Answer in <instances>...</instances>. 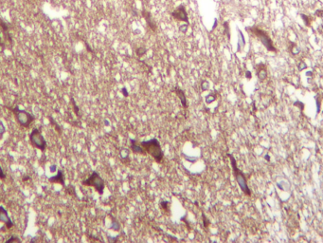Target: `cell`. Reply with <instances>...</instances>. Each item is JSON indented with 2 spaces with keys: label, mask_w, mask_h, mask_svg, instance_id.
I'll list each match as a JSON object with an SVG mask.
<instances>
[{
  "label": "cell",
  "mask_w": 323,
  "mask_h": 243,
  "mask_svg": "<svg viewBox=\"0 0 323 243\" xmlns=\"http://www.w3.org/2000/svg\"><path fill=\"white\" fill-rule=\"evenodd\" d=\"M5 107L10 109V110L12 112V114H13V116H14V118H15V121H16L18 124H19L21 127H23V128H28V127H29V126H30L35 121V119H36L33 114H31L30 112L27 111L25 109H21L18 106H13V107L5 106Z\"/></svg>",
  "instance_id": "obj_1"
},
{
  "label": "cell",
  "mask_w": 323,
  "mask_h": 243,
  "mask_svg": "<svg viewBox=\"0 0 323 243\" xmlns=\"http://www.w3.org/2000/svg\"><path fill=\"white\" fill-rule=\"evenodd\" d=\"M224 28H225V33L227 35V38L230 39L229 29H228V24H227V22H225L224 23Z\"/></svg>",
  "instance_id": "obj_24"
},
{
  "label": "cell",
  "mask_w": 323,
  "mask_h": 243,
  "mask_svg": "<svg viewBox=\"0 0 323 243\" xmlns=\"http://www.w3.org/2000/svg\"><path fill=\"white\" fill-rule=\"evenodd\" d=\"M188 26H189V24H187V25H183V26H180L179 27V30L181 32H186L187 29H188Z\"/></svg>",
  "instance_id": "obj_28"
},
{
  "label": "cell",
  "mask_w": 323,
  "mask_h": 243,
  "mask_svg": "<svg viewBox=\"0 0 323 243\" xmlns=\"http://www.w3.org/2000/svg\"><path fill=\"white\" fill-rule=\"evenodd\" d=\"M172 16L175 19H177L179 21H183L186 22L187 24H189V18H188V13L186 12L185 6L184 5H180L179 7H177L176 9L172 12Z\"/></svg>",
  "instance_id": "obj_8"
},
{
  "label": "cell",
  "mask_w": 323,
  "mask_h": 243,
  "mask_svg": "<svg viewBox=\"0 0 323 243\" xmlns=\"http://www.w3.org/2000/svg\"><path fill=\"white\" fill-rule=\"evenodd\" d=\"M142 15L144 16L146 22H147V24H148V26L152 29V30H153V32H155V29H156V26H155V23H154V21L153 20V17L151 16V13H150V12H145V11H143V12H142Z\"/></svg>",
  "instance_id": "obj_13"
},
{
  "label": "cell",
  "mask_w": 323,
  "mask_h": 243,
  "mask_svg": "<svg viewBox=\"0 0 323 243\" xmlns=\"http://www.w3.org/2000/svg\"><path fill=\"white\" fill-rule=\"evenodd\" d=\"M0 222L4 223L8 230L12 229L15 225L14 222L12 221L11 217L9 216L7 209H5V207L2 205H0Z\"/></svg>",
  "instance_id": "obj_7"
},
{
  "label": "cell",
  "mask_w": 323,
  "mask_h": 243,
  "mask_svg": "<svg viewBox=\"0 0 323 243\" xmlns=\"http://www.w3.org/2000/svg\"><path fill=\"white\" fill-rule=\"evenodd\" d=\"M299 51H300V50H299V49H297V48L296 47V45H295L294 47H293V50H292V52L294 53V54H297V53L299 52Z\"/></svg>",
  "instance_id": "obj_32"
},
{
  "label": "cell",
  "mask_w": 323,
  "mask_h": 243,
  "mask_svg": "<svg viewBox=\"0 0 323 243\" xmlns=\"http://www.w3.org/2000/svg\"><path fill=\"white\" fill-rule=\"evenodd\" d=\"M248 32H253L254 34L258 37V38L261 40V42L262 43V45L264 46L266 49H267L269 51H276V49L274 47L273 43H272V40L271 38L268 36V34L264 30H262V29H259V28H257V27H250V28H246Z\"/></svg>",
  "instance_id": "obj_6"
},
{
  "label": "cell",
  "mask_w": 323,
  "mask_h": 243,
  "mask_svg": "<svg viewBox=\"0 0 323 243\" xmlns=\"http://www.w3.org/2000/svg\"><path fill=\"white\" fill-rule=\"evenodd\" d=\"M12 241H17V242H21V239L19 237H14V236H12V237H10L9 239L6 240V243H9V242H12Z\"/></svg>",
  "instance_id": "obj_23"
},
{
  "label": "cell",
  "mask_w": 323,
  "mask_h": 243,
  "mask_svg": "<svg viewBox=\"0 0 323 243\" xmlns=\"http://www.w3.org/2000/svg\"><path fill=\"white\" fill-rule=\"evenodd\" d=\"M216 100V95H214V93H210V95H208L206 97V103L207 104H210V103H212L213 101H215Z\"/></svg>",
  "instance_id": "obj_19"
},
{
  "label": "cell",
  "mask_w": 323,
  "mask_h": 243,
  "mask_svg": "<svg viewBox=\"0 0 323 243\" xmlns=\"http://www.w3.org/2000/svg\"><path fill=\"white\" fill-rule=\"evenodd\" d=\"M6 177H7L6 174H5L3 168H2L1 164H0V179H6Z\"/></svg>",
  "instance_id": "obj_25"
},
{
  "label": "cell",
  "mask_w": 323,
  "mask_h": 243,
  "mask_svg": "<svg viewBox=\"0 0 323 243\" xmlns=\"http://www.w3.org/2000/svg\"><path fill=\"white\" fill-rule=\"evenodd\" d=\"M29 144L36 149H39L42 152H45L47 148V143L45 137L42 134L41 130L37 127H34L29 134Z\"/></svg>",
  "instance_id": "obj_4"
},
{
  "label": "cell",
  "mask_w": 323,
  "mask_h": 243,
  "mask_svg": "<svg viewBox=\"0 0 323 243\" xmlns=\"http://www.w3.org/2000/svg\"><path fill=\"white\" fill-rule=\"evenodd\" d=\"M258 77H259L260 80H264L265 77H266V70H265V67H262V68H260L259 70H258Z\"/></svg>",
  "instance_id": "obj_16"
},
{
  "label": "cell",
  "mask_w": 323,
  "mask_h": 243,
  "mask_svg": "<svg viewBox=\"0 0 323 243\" xmlns=\"http://www.w3.org/2000/svg\"><path fill=\"white\" fill-rule=\"evenodd\" d=\"M316 15H317L318 17L323 18V10H317L316 12Z\"/></svg>",
  "instance_id": "obj_30"
},
{
  "label": "cell",
  "mask_w": 323,
  "mask_h": 243,
  "mask_svg": "<svg viewBox=\"0 0 323 243\" xmlns=\"http://www.w3.org/2000/svg\"><path fill=\"white\" fill-rule=\"evenodd\" d=\"M48 120H49V123H50V124H51V126H54V128H55V130L57 132H58L59 134H62V127L60 126H59L58 123H56L55 122V120H54V119H53L52 117H51V116H48Z\"/></svg>",
  "instance_id": "obj_14"
},
{
  "label": "cell",
  "mask_w": 323,
  "mask_h": 243,
  "mask_svg": "<svg viewBox=\"0 0 323 243\" xmlns=\"http://www.w3.org/2000/svg\"><path fill=\"white\" fill-rule=\"evenodd\" d=\"M265 159H266V161H269V156H265Z\"/></svg>",
  "instance_id": "obj_35"
},
{
  "label": "cell",
  "mask_w": 323,
  "mask_h": 243,
  "mask_svg": "<svg viewBox=\"0 0 323 243\" xmlns=\"http://www.w3.org/2000/svg\"><path fill=\"white\" fill-rule=\"evenodd\" d=\"M306 67H307V66H306L305 63H304V62H300V65H299V69H300V70H302V69H304Z\"/></svg>",
  "instance_id": "obj_29"
},
{
  "label": "cell",
  "mask_w": 323,
  "mask_h": 243,
  "mask_svg": "<svg viewBox=\"0 0 323 243\" xmlns=\"http://www.w3.org/2000/svg\"><path fill=\"white\" fill-rule=\"evenodd\" d=\"M56 170H57V166H56L55 164H53V165H51V166H50V172H55Z\"/></svg>",
  "instance_id": "obj_31"
},
{
  "label": "cell",
  "mask_w": 323,
  "mask_h": 243,
  "mask_svg": "<svg viewBox=\"0 0 323 243\" xmlns=\"http://www.w3.org/2000/svg\"><path fill=\"white\" fill-rule=\"evenodd\" d=\"M246 77H247L248 79H250L251 78V73L249 72V71H246Z\"/></svg>",
  "instance_id": "obj_33"
},
{
  "label": "cell",
  "mask_w": 323,
  "mask_h": 243,
  "mask_svg": "<svg viewBox=\"0 0 323 243\" xmlns=\"http://www.w3.org/2000/svg\"><path fill=\"white\" fill-rule=\"evenodd\" d=\"M47 181H48V182H50V183H59V184L63 185L64 187L65 186V183H64V175L63 170H61V169L57 170V175L49 177V178L47 179Z\"/></svg>",
  "instance_id": "obj_9"
},
{
  "label": "cell",
  "mask_w": 323,
  "mask_h": 243,
  "mask_svg": "<svg viewBox=\"0 0 323 243\" xmlns=\"http://www.w3.org/2000/svg\"><path fill=\"white\" fill-rule=\"evenodd\" d=\"M227 157H228L230 160V164H231L232 171H233V176H234L236 182H237L238 185L240 186V188H241V190L243 191L246 196H250L251 191H250V189H249V187H248L247 182H246V179H245L244 173L242 172L241 170L238 168V166H237V161H236L235 158H234L231 154H227Z\"/></svg>",
  "instance_id": "obj_3"
},
{
  "label": "cell",
  "mask_w": 323,
  "mask_h": 243,
  "mask_svg": "<svg viewBox=\"0 0 323 243\" xmlns=\"http://www.w3.org/2000/svg\"><path fill=\"white\" fill-rule=\"evenodd\" d=\"M139 144L144 149L145 153L151 155L156 162H158V163L161 162L162 159H163V151L161 148V144L156 138H153L149 141L140 142Z\"/></svg>",
  "instance_id": "obj_2"
},
{
  "label": "cell",
  "mask_w": 323,
  "mask_h": 243,
  "mask_svg": "<svg viewBox=\"0 0 323 243\" xmlns=\"http://www.w3.org/2000/svg\"><path fill=\"white\" fill-rule=\"evenodd\" d=\"M173 91L177 94L178 98L180 99V102H181L182 106H183L184 108H187V107H188V105H187V100H186V96H185V92H184V91L179 88H173Z\"/></svg>",
  "instance_id": "obj_12"
},
{
  "label": "cell",
  "mask_w": 323,
  "mask_h": 243,
  "mask_svg": "<svg viewBox=\"0 0 323 243\" xmlns=\"http://www.w3.org/2000/svg\"><path fill=\"white\" fill-rule=\"evenodd\" d=\"M70 101H71V103H72V105H73V109H74V112H75L76 116L80 117V110H79V107H78V106L76 105L75 101H74V99H73L72 97H71V100H70Z\"/></svg>",
  "instance_id": "obj_18"
},
{
  "label": "cell",
  "mask_w": 323,
  "mask_h": 243,
  "mask_svg": "<svg viewBox=\"0 0 323 243\" xmlns=\"http://www.w3.org/2000/svg\"><path fill=\"white\" fill-rule=\"evenodd\" d=\"M122 92H123V94H125V96H128V93L126 92V89H125V88H122Z\"/></svg>",
  "instance_id": "obj_34"
},
{
  "label": "cell",
  "mask_w": 323,
  "mask_h": 243,
  "mask_svg": "<svg viewBox=\"0 0 323 243\" xmlns=\"http://www.w3.org/2000/svg\"><path fill=\"white\" fill-rule=\"evenodd\" d=\"M201 88H202V90L203 91L207 90L208 88H209V83L206 82V81H204L203 84H201Z\"/></svg>",
  "instance_id": "obj_26"
},
{
  "label": "cell",
  "mask_w": 323,
  "mask_h": 243,
  "mask_svg": "<svg viewBox=\"0 0 323 243\" xmlns=\"http://www.w3.org/2000/svg\"><path fill=\"white\" fill-rule=\"evenodd\" d=\"M82 184L85 186H91L96 189V191L100 195L103 194V190H104L105 184L104 181L102 177L99 175V173L96 171H93L91 173V175L89 176V178H87L86 179H84L82 182Z\"/></svg>",
  "instance_id": "obj_5"
},
{
  "label": "cell",
  "mask_w": 323,
  "mask_h": 243,
  "mask_svg": "<svg viewBox=\"0 0 323 243\" xmlns=\"http://www.w3.org/2000/svg\"><path fill=\"white\" fill-rule=\"evenodd\" d=\"M301 18H302L303 20H304V22H305V24L307 25V26H309V25H310V20L308 19V16H306L305 14H301Z\"/></svg>",
  "instance_id": "obj_27"
},
{
  "label": "cell",
  "mask_w": 323,
  "mask_h": 243,
  "mask_svg": "<svg viewBox=\"0 0 323 243\" xmlns=\"http://www.w3.org/2000/svg\"><path fill=\"white\" fill-rule=\"evenodd\" d=\"M7 129H6V126L4 124V123L2 121H0V140L2 139V137L4 136V134L6 133Z\"/></svg>",
  "instance_id": "obj_17"
},
{
  "label": "cell",
  "mask_w": 323,
  "mask_h": 243,
  "mask_svg": "<svg viewBox=\"0 0 323 243\" xmlns=\"http://www.w3.org/2000/svg\"><path fill=\"white\" fill-rule=\"evenodd\" d=\"M146 51H147V50H146L145 48H139V49H137V56H142V55L145 54Z\"/></svg>",
  "instance_id": "obj_22"
},
{
  "label": "cell",
  "mask_w": 323,
  "mask_h": 243,
  "mask_svg": "<svg viewBox=\"0 0 323 243\" xmlns=\"http://www.w3.org/2000/svg\"><path fill=\"white\" fill-rule=\"evenodd\" d=\"M0 28L2 29V32H3L4 35H5L7 40L11 44H12V38L11 34H10V24L8 22H6L5 20H3L1 17H0Z\"/></svg>",
  "instance_id": "obj_10"
},
{
  "label": "cell",
  "mask_w": 323,
  "mask_h": 243,
  "mask_svg": "<svg viewBox=\"0 0 323 243\" xmlns=\"http://www.w3.org/2000/svg\"><path fill=\"white\" fill-rule=\"evenodd\" d=\"M238 32H239V35H240V40H239V42H238V51H240V50H241V48L245 46V39H244V35H243V33H242V32L240 29H238Z\"/></svg>",
  "instance_id": "obj_15"
},
{
  "label": "cell",
  "mask_w": 323,
  "mask_h": 243,
  "mask_svg": "<svg viewBox=\"0 0 323 243\" xmlns=\"http://www.w3.org/2000/svg\"><path fill=\"white\" fill-rule=\"evenodd\" d=\"M130 144H131L130 146H131L132 152L136 153V154H146L142 146L140 145V144L137 140H130Z\"/></svg>",
  "instance_id": "obj_11"
},
{
  "label": "cell",
  "mask_w": 323,
  "mask_h": 243,
  "mask_svg": "<svg viewBox=\"0 0 323 243\" xmlns=\"http://www.w3.org/2000/svg\"><path fill=\"white\" fill-rule=\"evenodd\" d=\"M169 204H170L169 201H162V202H160V208H161L162 210H164L165 212H169V207H168V206H169Z\"/></svg>",
  "instance_id": "obj_20"
},
{
  "label": "cell",
  "mask_w": 323,
  "mask_h": 243,
  "mask_svg": "<svg viewBox=\"0 0 323 243\" xmlns=\"http://www.w3.org/2000/svg\"><path fill=\"white\" fill-rule=\"evenodd\" d=\"M202 218H203V225H204L205 228L207 229L208 227L210 226V220L206 217V215H205L204 213H202Z\"/></svg>",
  "instance_id": "obj_21"
}]
</instances>
